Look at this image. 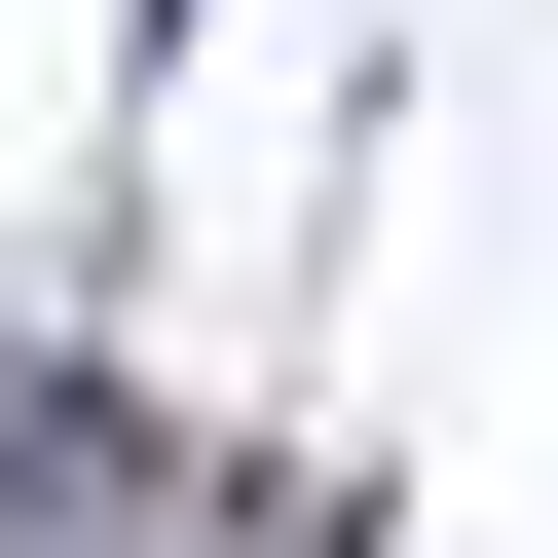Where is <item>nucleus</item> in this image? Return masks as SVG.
Wrapping results in <instances>:
<instances>
[{
  "mask_svg": "<svg viewBox=\"0 0 558 558\" xmlns=\"http://www.w3.org/2000/svg\"><path fill=\"white\" fill-rule=\"evenodd\" d=\"M0 558H299L223 447H112V410H0Z\"/></svg>",
  "mask_w": 558,
  "mask_h": 558,
  "instance_id": "nucleus-1",
  "label": "nucleus"
}]
</instances>
